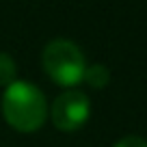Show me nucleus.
Returning <instances> with one entry per match:
<instances>
[{
  "instance_id": "f257e3e1",
  "label": "nucleus",
  "mask_w": 147,
  "mask_h": 147,
  "mask_svg": "<svg viewBox=\"0 0 147 147\" xmlns=\"http://www.w3.org/2000/svg\"><path fill=\"white\" fill-rule=\"evenodd\" d=\"M2 113L7 123L18 132H35L48 117L46 97L35 84L15 80L2 95Z\"/></svg>"
},
{
  "instance_id": "39448f33",
  "label": "nucleus",
  "mask_w": 147,
  "mask_h": 147,
  "mask_svg": "<svg viewBox=\"0 0 147 147\" xmlns=\"http://www.w3.org/2000/svg\"><path fill=\"white\" fill-rule=\"evenodd\" d=\"M84 80H87L91 87L102 89V87L108 84V69L102 67V65H91V67H87V71H84Z\"/></svg>"
},
{
  "instance_id": "f03ea898",
  "label": "nucleus",
  "mask_w": 147,
  "mask_h": 147,
  "mask_svg": "<svg viewBox=\"0 0 147 147\" xmlns=\"http://www.w3.org/2000/svg\"><path fill=\"white\" fill-rule=\"evenodd\" d=\"M46 74L61 87H74L84 80L87 61L76 43L67 39H54L46 46L41 56Z\"/></svg>"
},
{
  "instance_id": "7ed1b4c3",
  "label": "nucleus",
  "mask_w": 147,
  "mask_h": 147,
  "mask_svg": "<svg viewBox=\"0 0 147 147\" xmlns=\"http://www.w3.org/2000/svg\"><path fill=\"white\" fill-rule=\"evenodd\" d=\"M91 115V100L82 91H65L54 100L52 121L61 132H74L87 123Z\"/></svg>"
},
{
  "instance_id": "20e7f679",
  "label": "nucleus",
  "mask_w": 147,
  "mask_h": 147,
  "mask_svg": "<svg viewBox=\"0 0 147 147\" xmlns=\"http://www.w3.org/2000/svg\"><path fill=\"white\" fill-rule=\"evenodd\" d=\"M15 82V61L7 52H0V87Z\"/></svg>"
},
{
  "instance_id": "423d86ee",
  "label": "nucleus",
  "mask_w": 147,
  "mask_h": 147,
  "mask_svg": "<svg viewBox=\"0 0 147 147\" xmlns=\"http://www.w3.org/2000/svg\"><path fill=\"white\" fill-rule=\"evenodd\" d=\"M115 147H147V141L141 136H125L115 143Z\"/></svg>"
}]
</instances>
